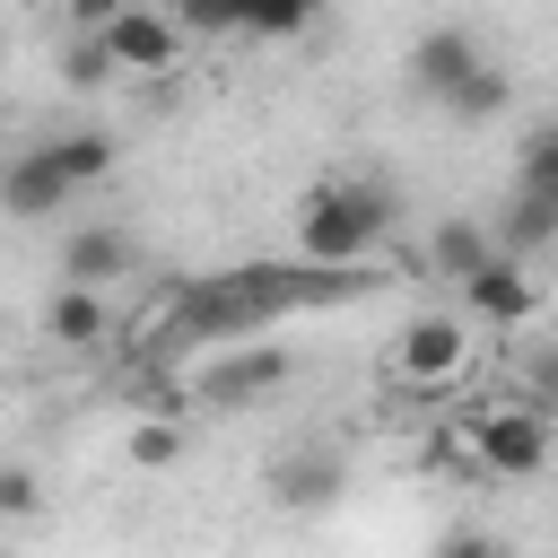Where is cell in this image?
<instances>
[{
  "instance_id": "19",
  "label": "cell",
  "mask_w": 558,
  "mask_h": 558,
  "mask_svg": "<svg viewBox=\"0 0 558 558\" xmlns=\"http://www.w3.org/2000/svg\"><path fill=\"white\" fill-rule=\"evenodd\" d=\"M174 453H183V427H174L166 410H148V418L131 427V462H140V471H166Z\"/></svg>"
},
{
  "instance_id": "5",
  "label": "cell",
  "mask_w": 558,
  "mask_h": 558,
  "mask_svg": "<svg viewBox=\"0 0 558 558\" xmlns=\"http://www.w3.org/2000/svg\"><path fill=\"white\" fill-rule=\"evenodd\" d=\"M462 357H471L462 314H410V323H401V340H392V375H401V384H418V392L453 384V375H462Z\"/></svg>"
},
{
  "instance_id": "23",
  "label": "cell",
  "mask_w": 558,
  "mask_h": 558,
  "mask_svg": "<svg viewBox=\"0 0 558 558\" xmlns=\"http://www.w3.org/2000/svg\"><path fill=\"white\" fill-rule=\"evenodd\" d=\"M436 558H506V541H497V532H445Z\"/></svg>"
},
{
  "instance_id": "24",
  "label": "cell",
  "mask_w": 558,
  "mask_h": 558,
  "mask_svg": "<svg viewBox=\"0 0 558 558\" xmlns=\"http://www.w3.org/2000/svg\"><path fill=\"white\" fill-rule=\"evenodd\" d=\"M52 9H61V17L78 26V35H96V26H105V17L122 9V0H52Z\"/></svg>"
},
{
  "instance_id": "7",
  "label": "cell",
  "mask_w": 558,
  "mask_h": 558,
  "mask_svg": "<svg viewBox=\"0 0 558 558\" xmlns=\"http://www.w3.org/2000/svg\"><path fill=\"white\" fill-rule=\"evenodd\" d=\"M70 201H78V192H70V174H61V157H52L44 140H26V148L0 157V209H9V218L35 227V218H52V209H70Z\"/></svg>"
},
{
  "instance_id": "17",
  "label": "cell",
  "mask_w": 558,
  "mask_h": 558,
  "mask_svg": "<svg viewBox=\"0 0 558 558\" xmlns=\"http://www.w3.org/2000/svg\"><path fill=\"white\" fill-rule=\"evenodd\" d=\"M323 9H331V0H244V35H262V44H288V35H305Z\"/></svg>"
},
{
  "instance_id": "18",
  "label": "cell",
  "mask_w": 558,
  "mask_h": 558,
  "mask_svg": "<svg viewBox=\"0 0 558 558\" xmlns=\"http://www.w3.org/2000/svg\"><path fill=\"white\" fill-rule=\"evenodd\" d=\"M174 26H183V44H192V35H201V44L244 35V0H174Z\"/></svg>"
},
{
  "instance_id": "13",
  "label": "cell",
  "mask_w": 558,
  "mask_h": 558,
  "mask_svg": "<svg viewBox=\"0 0 558 558\" xmlns=\"http://www.w3.org/2000/svg\"><path fill=\"white\" fill-rule=\"evenodd\" d=\"M480 262H488V227H480V218H436L427 270H436V279H462V270H480Z\"/></svg>"
},
{
  "instance_id": "16",
  "label": "cell",
  "mask_w": 558,
  "mask_h": 558,
  "mask_svg": "<svg viewBox=\"0 0 558 558\" xmlns=\"http://www.w3.org/2000/svg\"><path fill=\"white\" fill-rule=\"evenodd\" d=\"M514 192H549L558 201V122H532L514 148Z\"/></svg>"
},
{
  "instance_id": "8",
  "label": "cell",
  "mask_w": 558,
  "mask_h": 558,
  "mask_svg": "<svg viewBox=\"0 0 558 558\" xmlns=\"http://www.w3.org/2000/svg\"><path fill=\"white\" fill-rule=\"evenodd\" d=\"M340 488H349V462H340L331 445H296V453L270 462V497H279L288 514H314V506H331Z\"/></svg>"
},
{
  "instance_id": "3",
  "label": "cell",
  "mask_w": 558,
  "mask_h": 558,
  "mask_svg": "<svg viewBox=\"0 0 558 558\" xmlns=\"http://www.w3.org/2000/svg\"><path fill=\"white\" fill-rule=\"evenodd\" d=\"M96 35H105L113 70H140V78H166V70L183 61V26H174V9H148V0H122Z\"/></svg>"
},
{
  "instance_id": "2",
  "label": "cell",
  "mask_w": 558,
  "mask_h": 558,
  "mask_svg": "<svg viewBox=\"0 0 558 558\" xmlns=\"http://www.w3.org/2000/svg\"><path fill=\"white\" fill-rule=\"evenodd\" d=\"M462 427H471V462H480L488 480H532V471H549V453H558V418H549L541 401L480 410V418H462Z\"/></svg>"
},
{
  "instance_id": "11",
  "label": "cell",
  "mask_w": 558,
  "mask_h": 558,
  "mask_svg": "<svg viewBox=\"0 0 558 558\" xmlns=\"http://www.w3.org/2000/svg\"><path fill=\"white\" fill-rule=\"evenodd\" d=\"M44 331H52V349H105V331H113V314H105V288H52V305H44Z\"/></svg>"
},
{
  "instance_id": "10",
  "label": "cell",
  "mask_w": 558,
  "mask_h": 558,
  "mask_svg": "<svg viewBox=\"0 0 558 558\" xmlns=\"http://www.w3.org/2000/svg\"><path fill=\"white\" fill-rule=\"evenodd\" d=\"M131 262H140V244L122 227H70L61 235V279L70 288H113V279H131Z\"/></svg>"
},
{
  "instance_id": "20",
  "label": "cell",
  "mask_w": 558,
  "mask_h": 558,
  "mask_svg": "<svg viewBox=\"0 0 558 558\" xmlns=\"http://www.w3.org/2000/svg\"><path fill=\"white\" fill-rule=\"evenodd\" d=\"M61 78H70V87H105V78H113V52H105V35H78V44L61 52Z\"/></svg>"
},
{
  "instance_id": "22",
  "label": "cell",
  "mask_w": 558,
  "mask_h": 558,
  "mask_svg": "<svg viewBox=\"0 0 558 558\" xmlns=\"http://www.w3.org/2000/svg\"><path fill=\"white\" fill-rule=\"evenodd\" d=\"M35 506H44L35 471H0V514H35Z\"/></svg>"
},
{
  "instance_id": "1",
  "label": "cell",
  "mask_w": 558,
  "mask_h": 558,
  "mask_svg": "<svg viewBox=\"0 0 558 558\" xmlns=\"http://www.w3.org/2000/svg\"><path fill=\"white\" fill-rule=\"evenodd\" d=\"M401 201L366 174H340V183H314L296 201V262H331V270H366L375 244L392 235Z\"/></svg>"
},
{
  "instance_id": "15",
  "label": "cell",
  "mask_w": 558,
  "mask_h": 558,
  "mask_svg": "<svg viewBox=\"0 0 558 558\" xmlns=\"http://www.w3.org/2000/svg\"><path fill=\"white\" fill-rule=\"evenodd\" d=\"M506 96H514V87H506V70H497V61H480V70L445 96V113H453V122H497V113H506Z\"/></svg>"
},
{
  "instance_id": "21",
  "label": "cell",
  "mask_w": 558,
  "mask_h": 558,
  "mask_svg": "<svg viewBox=\"0 0 558 558\" xmlns=\"http://www.w3.org/2000/svg\"><path fill=\"white\" fill-rule=\"evenodd\" d=\"M523 384H532V401H541V410H549V418H558V340H549V349H532V357H523Z\"/></svg>"
},
{
  "instance_id": "6",
  "label": "cell",
  "mask_w": 558,
  "mask_h": 558,
  "mask_svg": "<svg viewBox=\"0 0 558 558\" xmlns=\"http://www.w3.org/2000/svg\"><path fill=\"white\" fill-rule=\"evenodd\" d=\"M288 375H296L288 349H209V366L192 375V392H201L209 410H253V401L279 392Z\"/></svg>"
},
{
  "instance_id": "12",
  "label": "cell",
  "mask_w": 558,
  "mask_h": 558,
  "mask_svg": "<svg viewBox=\"0 0 558 558\" xmlns=\"http://www.w3.org/2000/svg\"><path fill=\"white\" fill-rule=\"evenodd\" d=\"M541 244H558V201L549 192H506V209H497V253H541Z\"/></svg>"
},
{
  "instance_id": "14",
  "label": "cell",
  "mask_w": 558,
  "mask_h": 558,
  "mask_svg": "<svg viewBox=\"0 0 558 558\" xmlns=\"http://www.w3.org/2000/svg\"><path fill=\"white\" fill-rule=\"evenodd\" d=\"M44 148L61 157L70 192H87V183H105V174H113V140H105V131H52Z\"/></svg>"
},
{
  "instance_id": "9",
  "label": "cell",
  "mask_w": 558,
  "mask_h": 558,
  "mask_svg": "<svg viewBox=\"0 0 558 558\" xmlns=\"http://www.w3.org/2000/svg\"><path fill=\"white\" fill-rule=\"evenodd\" d=\"M480 61H488V52H480L462 26H436V35H418V44H410V87H418L427 105H445V96H453Z\"/></svg>"
},
{
  "instance_id": "4",
  "label": "cell",
  "mask_w": 558,
  "mask_h": 558,
  "mask_svg": "<svg viewBox=\"0 0 558 558\" xmlns=\"http://www.w3.org/2000/svg\"><path fill=\"white\" fill-rule=\"evenodd\" d=\"M453 288H462V314H471V323H488V331H523V323L541 314V288H532V279H523V262H514V253H497V244H488V262H480V270H462Z\"/></svg>"
}]
</instances>
